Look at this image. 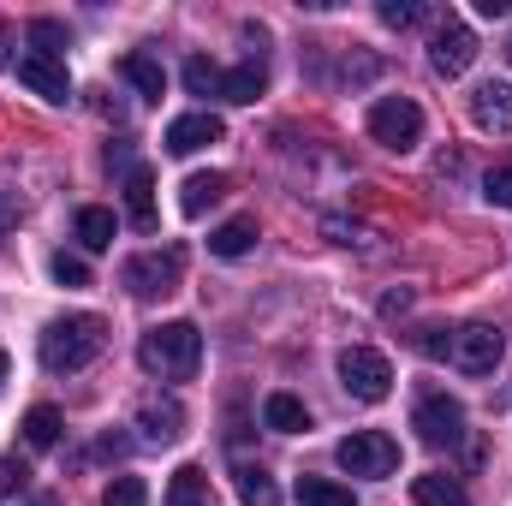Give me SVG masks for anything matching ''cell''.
<instances>
[{"instance_id":"cell-6","label":"cell","mask_w":512,"mask_h":506,"mask_svg":"<svg viewBox=\"0 0 512 506\" xmlns=\"http://www.w3.org/2000/svg\"><path fill=\"white\" fill-rule=\"evenodd\" d=\"M370 137H376L382 149H417V143H423V108H417L411 96H382V102L370 108Z\"/></svg>"},{"instance_id":"cell-12","label":"cell","mask_w":512,"mask_h":506,"mask_svg":"<svg viewBox=\"0 0 512 506\" xmlns=\"http://www.w3.org/2000/svg\"><path fill=\"white\" fill-rule=\"evenodd\" d=\"M137 429H143V441L167 447V441L185 435V405H179V399H143V405H137Z\"/></svg>"},{"instance_id":"cell-13","label":"cell","mask_w":512,"mask_h":506,"mask_svg":"<svg viewBox=\"0 0 512 506\" xmlns=\"http://www.w3.org/2000/svg\"><path fill=\"white\" fill-rule=\"evenodd\" d=\"M471 120L483 131H512V84H501V78L477 84L471 90Z\"/></svg>"},{"instance_id":"cell-19","label":"cell","mask_w":512,"mask_h":506,"mask_svg":"<svg viewBox=\"0 0 512 506\" xmlns=\"http://www.w3.org/2000/svg\"><path fill=\"white\" fill-rule=\"evenodd\" d=\"M120 72L137 84V96H143V102H161L167 72H161V60H155V54H143V48H137V54H126V60H120Z\"/></svg>"},{"instance_id":"cell-23","label":"cell","mask_w":512,"mask_h":506,"mask_svg":"<svg viewBox=\"0 0 512 506\" xmlns=\"http://www.w3.org/2000/svg\"><path fill=\"white\" fill-rule=\"evenodd\" d=\"M233 489H239L245 506H280V489H274V477H268L262 465H239V471H233Z\"/></svg>"},{"instance_id":"cell-28","label":"cell","mask_w":512,"mask_h":506,"mask_svg":"<svg viewBox=\"0 0 512 506\" xmlns=\"http://www.w3.org/2000/svg\"><path fill=\"white\" fill-rule=\"evenodd\" d=\"M423 18H429L423 0H382V24L387 30H411V24H423Z\"/></svg>"},{"instance_id":"cell-34","label":"cell","mask_w":512,"mask_h":506,"mask_svg":"<svg viewBox=\"0 0 512 506\" xmlns=\"http://www.w3.org/2000/svg\"><path fill=\"white\" fill-rule=\"evenodd\" d=\"M405 304H411V292H387V298H382V310H387V316H399Z\"/></svg>"},{"instance_id":"cell-24","label":"cell","mask_w":512,"mask_h":506,"mask_svg":"<svg viewBox=\"0 0 512 506\" xmlns=\"http://www.w3.org/2000/svg\"><path fill=\"white\" fill-rule=\"evenodd\" d=\"M203 501H209V477H203V465H179L173 483H167V506H203Z\"/></svg>"},{"instance_id":"cell-30","label":"cell","mask_w":512,"mask_h":506,"mask_svg":"<svg viewBox=\"0 0 512 506\" xmlns=\"http://www.w3.org/2000/svg\"><path fill=\"white\" fill-rule=\"evenodd\" d=\"M24 489H30V465L24 459H0V501H12Z\"/></svg>"},{"instance_id":"cell-4","label":"cell","mask_w":512,"mask_h":506,"mask_svg":"<svg viewBox=\"0 0 512 506\" xmlns=\"http://www.w3.org/2000/svg\"><path fill=\"white\" fill-rule=\"evenodd\" d=\"M340 387L352 399H364V405H382L387 393H393V364L376 346H346L340 352Z\"/></svg>"},{"instance_id":"cell-16","label":"cell","mask_w":512,"mask_h":506,"mask_svg":"<svg viewBox=\"0 0 512 506\" xmlns=\"http://www.w3.org/2000/svg\"><path fill=\"white\" fill-rule=\"evenodd\" d=\"M72 233H78V245L84 251H108L114 245V233H120V221H114V209H78V221H72Z\"/></svg>"},{"instance_id":"cell-36","label":"cell","mask_w":512,"mask_h":506,"mask_svg":"<svg viewBox=\"0 0 512 506\" xmlns=\"http://www.w3.org/2000/svg\"><path fill=\"white\" fill-rule=\"evenodd\" d=\"M6 370H12V358H6V352H0V387H6Z\"/></svg>"},{"instance_id":"cell-21","label":"cell","mask_w":512,"mask_h":506,"mask_svg":"<svg viewBox=\"0 0 512 506\" xmlns=\"http://www.w3.org/2000/svg\"><path fill=\"white\" fill-rule=\"evenodd\" d=\"M262 90H268V72H262V60H245V66L221 72V102H256Z\"/></svg>"},{"instance_id":"cell-22","label":"cell","mask_w":512,"mask_h":506,"mask_svg":"<svg viewBox=\"0 0 512 506\" xmlns=\"http://www.w3.org/2000/svg\"><path fill=\"white\" fill-rule=\"evenodd\" d=\"M411 495H417V506H471V495H465L453 477H441V471H423V477L411 483Z\"/></svg>"},{"instance_id":"cell-11","label":"cell","mask_w":512,"mask_h":506,"mask_svg":"<svg viewBox=\"0 0 512 506\" xmlns=\"http://www.w3.org/2000/svg\"><path fill=\"white\" fill-rule=\"evenodd\" d=\"M221 137H227L221 114L197 108V114H179V120L167 126V155H197V149H209V143H221Z\"/></svg>"},{"instance_id":"cell-17","label":"cell","mask_w":512,"mask_h":506,"mask_svg":"<svg viewBox=\"0 0 512 506\" xmlns=\"http://www.w3.org/2000/svg\"><path fill=\"white\" fill-rule=\"evenodd\" d=\"M262 423H268L274 435H298V429H310V411H304V399H292V393H268V399H262Z\"/></svg>"},{"instance_id":"cell-2","label":"cell","mask_w":512,"mask_h":506,"mask_svg":"<svg viewBox=\"0 0 512 506\" xmlns=\"http://www.w3.org/2000/svg\"><path fill=\"white\" fill-rule=\"evenodd\" d=\"M137 364L161 381H191L203 364V334L191 322H161L137 340Z\"/></svg>"},{"instance_id":"cell-15","label":"cell","mask_w":512,"mask_h":506,"mask_svg":"<svg viewBox=\"0 0 512 506\" xmlns=\"http://www.w3.org/2000/svg\"><path fill=\"white\" fill-rule=\"evenodd\" d=\"M227 185H233L227 173H191V179L179 185V209H185V215L197 221V215H203L209 203H221V197H227Z\"/></svg>"},{"instance_id":"cell-26","label":"cell","mask_w":512,"mask_h":506,"mask_svg":"<svg viewBox=\"0 0 512 506\" xmlns=\"http://www.w3.org/2000/svg\"><path fill=\"white\" fill-rule=\"evenodd\" d=\"M185 90H191V96H221V66L203 60V54H191V60H185Z\"/></svg>"},{"instance_id":"cell-37","label":"cell","mask_w":512,"mask_h":506,"mask_svg":"<svg viewBox=\"0 0 512 506\" xmlns=\"http://www.w3.org/2000/svg\"><path fill=\"white\" fill-rule=\"evenodd\" d=\"M507 54H512V48H507Z\"/></svg>"},{"instance_id":"cell-25","label":"cell","mask_w":512,"mask_h":506,"mask_svg":"<svg viewBox=\"0 0 512 506\" xmlns=\"http://www.w3.org/2000/svg\"><path fill=\"white\" fill-rule=\"evenodd\" d=\"M298 506H358V495L334 477H298Z\"/></svg>"},{"instance_id":"cell-1","label":"cell","mask_w":512,"mask_h":506,"mask_svg":"<svg viewBox=\"0 0 512 506\" xmlns=\"http://www.w3.org/2000/svg\"><path fill=\"white\" fill-rule=\"evenodd\" d=\"M102 346H108V322L102 316H60V322H48V334H42V370L48 376H78V370H90L96 358H102Z\"/></svg>"},{"instance_id":"cell-9","label":"cell","mask_w":512,"mask_h":506,"mask_svg":"<svg viewBox=\"0 0 512 506\" xmlns=\"http://www.w3.org/2000/svg\"><path fill=\"white\" fill-rule=\"evenodd\" d=\"M471 60H477V36H471V24L441 18L435 36H429V66H435L441 78H459V72H471Z\"/></svg>"},{"instance_id":"cell-27","label":"cell","mask_w":512,"mask_h":506,"mask_svg":"<svg viewBox=\"0 0 512 506\" xmlns=\"http://www.w3.org/2000/svg\"><path fill=\"white\" fill-rule=\"evenodd\" d=\"M24 36H30V48H36V54L66 60V30H60L54 18H30V30H24Z\"/></svg>"},{"instance_id":"cell-7","label":"cell","mask_w":512,"mask_h":506,"mask_svg":"<svg viewBox=\"0 0 512 506\" xmlns=\"http://www.w3.org/2000/svg\"><path fill=\"white\" fill-rule=\"evenodd\" d=\"M411 429H417L423 447H453L465 435V405L453 393H423L417 411H411Z\"/></svg>"},{"instance_id":"cell-5","label":"cell","mask_w":512,"mask_h":506,"mask_svg":"<svg viewBox=\"0 0 512 506\" xmlns=\"http://www.w3.org/2000/svg\"><path fill=\"white\" fill-rule=\"evenodd\" d=\"M179 274H185L179 251H143L120 268V286L131 298H167V292H179Z\"/></svg>"},{"instance_id":"cell-20","label":"cell","mask_w":512,"mask_h":506,"mask_svg":"<svg viewBox=\"0 0 512 506\" xmlns=\"http://www.w3.org/2000/svg\"><path fill=\"white\" fill-rule=\"evenodd\" d=\"M251 245H256V215H233V221H221V227L209 233V251L227 256V262H233V256H245Z\"/></svg>"},{"instance_id":"cell-35","label":"cell","mask_w":512,"mask_h":506,"mask_svg":"<svg viewBox=\"0 0 512 506\" xmlns=\"http://www.w3.org/2000/svg\"><path fill=\"white\" fill-rule=\"evenodd\" d=\"M6 60H12V30L0 24V66H6Z\"/></svg>"},{"instance_id":"cell-32","label":"cell","mask_w":512,"mask_h":506,"mask_svg":"<svg viewBox=\"0 0 512 506\" xmlns=\"http://www.w3.org/2000/svg\"><path fill=\"white\" fill-rule=\"evenodd\" d=\"M483 197H489L495 209H512V161H507V167H489V179H483Z\"/></svg>"},{"instance_id":"cell-33","label":"cell","mask_w":512,"mask_h":506,"mask_svg":"<svg viewBox=\"0 0 512 506\" xmlns=\"http://www.w3.org/2000/svg\"><path fill=\"white\" fill-rule=\"evenodd\" d=\"M477 12H483V18H507L512 6H507V0H477Z\"/></svg>"},{"instance_id":"cell-3","label":"cell","mask_w":512,"mask_h":506,"mask_svg":"<svg viewBox=\"0 0 512 506\" xmlns=\"http://www.w3.org/2000/svg\"><path fill=\"white\" fill-rule=\"evenodd\" d=\"M340 471L346 477H393L399 471V441L382 435V429H352L340 447H334Z\"/></svg>"},{"instance_id":"cell-29","label":"cell","mask_w":512,"mask_h":506,"mask_svg":"<svg viewBox=\"0 0 512 506\" xmlns=\"http://www.w3.org/2000/svg\"><path fill=\"white\" fill-rule=\"evenodd\" d=\"M102 506H149V489H143V477H114V483L102 489Z\"/></svg>"},{"instance_id":"cell-8","label":"cell","mask_w":512,"mask_h":506,"mask_svg":"<svg viewBox=\"0 0 512 506\" xmlns=\"http://www.w3.org/2000/svg\"><path fill=\"white\" fill-rule=\"evenodd\" d=\"M501 352H507V334L501 328H489V322H465L459 334H453V364L465 370V376H489L495 364H501Z\"/></svg>"},{"instance_id":"cell-14","label":"cell","mask_w":512,"mask_h":506,"mask_svg":"<svg viewBox=\"0 0 512 506\" xmlns=\"http://www.w3.org/2000/svg\"><path fill=\"white\" fill-rule=\"evenodd\" d=\"M126 215L137 233H155V173L149 167H131L126 173Z\"/></svg>"},{"instance_id":"cell-18","label":"cell","mask_w":512,"mask_h":506,"mask_svg":"<svg viewBox=\"0 0 512 506\" xmlns=\"http://www.w3.org/2000/svg\"><path fill=\"white\" fill-rule=\"evenodd\" d=\"M18 429H24V447H36V453H48V447H60V429H66V417H60L54 405H30Z\"/></svg>"},{"instance_id":"cell-31","label":"cell","mask_w":512,"mask_h":506,"mask_svg":"<svg viewBox=\"0 0 512 506\" xmlns=\"http://www.w3.org/2000/svg\"><path fill=\"white\" fill-rule=\"evenodd\" d=\"M48 268H54V280H60V286H90V262H84V256H66V251H60Z\"/></svg>"},{"instance_id":"cell-10","label":"cell","mask_w":512,"mask_h":506,"mask_svg":"<svg viewBox=\"0 0 512 506\" xmlns=\"http://www.w3.org/2000/svg\"><path fill=\"white\" fill-rule=\"evenodd\" d=\"M18 84L24 90H36L42 102H66L72 96V78H66V60H54V54H18Z\"/></svg>"}]
</instances>
